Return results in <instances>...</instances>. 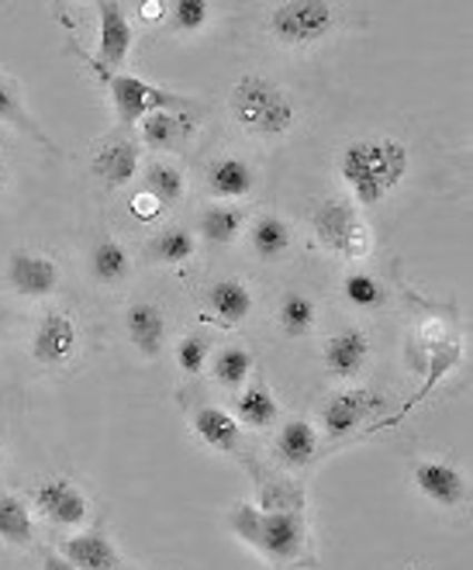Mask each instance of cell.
I'll use <instances>...</instances> for the list:
<instances>
[{"instance_id":"obj_29","label":"cell","mask_w":473,"mask_h":570,"mask_svg":"<svg viewBox=\"0 0 473 570\" xmlns=\"http://www.w3.org/2000/svg\"><path fill=\"white\" fill-rule=\"evenodd\" d=\"M194 253H197V239L187 228H162L149 243V259L162 266H184L187 259H194Z\"/></svg>"},{"instance_id":"obj_27","label":"cell","mask_w":473,"mask_h":570,"mask_svg":"<svg viewBox=\"0 0 473 570\" xmlns=\"http://www.w3.org/2000/svg\"><path fill=\"white\" fill-rule=\"evenodd\" d=\"M131 271V256L121 243L115 239H100L90 253V274L97 284H105V287H115L128 277Z\"/></svg>"},{"instance_id":"obj_15","label":"cell","mask_w":473,"mask_h":570,"mask_svg":"<svg viewBox=\"0 0 473 570\" xmlns=\"http://www.w3.org/2000/svg\"><path fill=\"white\" fill-rule=\"evenodd\" d=\"M194 128H197V111H156L139 125L142 142L156 153L184 149L194 136Z\"/></svg>"},{"instance_id":"obj_36","label":"cell","mask_w":473,"mask_h":570,"mask_svg":"<svg viewBox=\"0 0 473 570\" xmlns=\"http://www.w3.org/2000/svg\"><path fill=\"white\" fill-rule=\"evenodd\" d=\"M128 208H131V215L139 218V222H152L156 215H159V200L152 197V194H146V190H139L131 200H128Z\"/></svg>"},{"instance_id":"obj_7","label":"cell","mask_w":473,"mask_h":570,"mask_svg":"<svg viewBox=\"0 0 473 570\" xmlns=\"http://www.w3.org/2000/svg\"><path fill=\"white\" fill-rule=\"evenodd\" d=\"M249 547L277 567L297 563L304 553V512H263Z\"/></svg>"},{"instance_id":"obj_25","label":"cell","mask_w":473,"mask_h":570,"mask_svg":"<svg viewBox=\"0 0 473 570\" xmlns=\"http://www.w3.org/2000/svg\"><path fill=\"white\" fill-rule=\"evenodd\" d=\"M277 415H280V405L266 384H249L239 394V401H235V422H243L249 429H269L277 422Z\"/></svg>"},{"instance_id":"obj_11","label":"cell","mask_w":473,"mask_h":570,"mask_svg":"<svg viewBox=\"0 0 473 570\" xmlns=\"http://www.w3.org/2000/svg\"><path fill=\"white\" fill-rule=\"evenodd\" d=\"M8 284L14 294L31 297V301H42L49 294H56L59 287V266L52 256L42 253H14L8 259Z\"/></svg>"},{"instance_id":"obj_5","label":"cell","mask_w":473,"mask_h":570,"mask_svg":"<svg viewBox=\"0 0 473 570\" xmlns=\"http://www.w3.org/2000/svg\"><path fill=\"white\" fill-rule=\"evenodd\" d=\"M108 94H111V105H115V118L125 128L142 125L156 111H197V105L190 97L162 90V87L146 83V80L131 77V73H115L108 80Z\"/></svg>"},{"instance_id":"obj_33","label":"cell","mask_w":473,"mask_h":570,"mask_svg":"<svg viewBox=\"0 0 473 570\" xmlns=\"http://www.w3.org/2000/svg\"><path fill=\"white\" fill-rule=\"evenodd\" d=\"M166 14H170L177 31H184V36H197V31H205L211 21V4H205V0H177Z\"/></svg>"},{"instance_id":"obj_4","label":"cell","mask_w":473,"mask_h":570,"mask_svg":"<svg viewBox=\"0 0 473 570\" xmlns=\"http://www.w3.org/2000/svg\"><path fill=\"white\" fill-rule=\"evenodd\" d=\"M315 236L318 243L346 259H363L374 249V232L363 222V215L356 212V205L343 197H325L322 205L315 208Z\"/></svg>"},{"instance_id":"obj_13","label":"cell","mask_w":473,"mask_h":570,"mask_svg":"<svg viewBox=\"0 0 473 570\" xmlns=\"http://www.w3.org/2000/svg\"><path fill=\"white\" fill-rule=\"evenodd\" d=\"M415 488L422 498H428L432 505L438 509H456L460 501L466 498V481L463 474L456 471L453 463L446 460H422L415 463Z\"/></svg>"},{"instance_id":"obj_9","label":"cell","mask_w":473,"mask_h":570,"mask_svg":"<svg viewBox=\"0 0 473 570\" xmlns=\"http://www.w3.org/2000/svg\"><path fill=\"white\" fill-rule=\"evenodd\" d=\"M80 350V332L73 315L66 312H46L31 335V356L42 366H66Z\"/></svg>"},{"instance_id":"obj_34","label":"cell","mask_w":473,"mask_h":570,"mask_svg":"<svg viewBox=\"0 0 473 570\" xmlns=\"http://www.w3.org/2000/svg\"><path fill=\"white\" fill-rule=\"evenodd\" d=\"M208 356H211V340H208V335L190 332V335H184V340L177 343V363H180V371L187 377H197L200 371H205Z\"/></svg>"},{"instance_id":"obj_39","label":"cell","mask_w":473,"mask_h":570,"mask_svg":"<svg viewBox=\"0 0 473 570\" xmlns=\"http://www.w3.org/2000/svg\"><path fill=\"white\" fill-rule=\"evenodd\" d=\"M8 180H11V170H8V163H4V156H0V190L8 187Z\"/></svg>"},{"instance_id":"obj_35","label":"cell","mask_w":473,"mask_h":570,"mask_svg":"<svg viewBox=\"0 0 473 570\" xmlns=\"http://www.w3.org/2000/svg\"><path fill=\"white\" fill-rule=\"evenodd\" d=\"M259 512H300L304 509V494L297 491V484H284V481H269L259 494Z\"/></svg>"},{"instance_id":"obj_14","label":"cell","mask_w":473,"mask_h":570,"mask_svg":"<svg viewBox=\"0 0 473 570\" xmlns=\"http://www.w3.org/2000/svg\"><path fill=\"white\" fill-rule=\"evenodd\" d=\"M125 332L128 343L139 350V356L156 360L166 346V315L152 301H135L125 308Z\"/></svg>"},{"instance_id":"obj_21","label":"cell","mask_w":473,"mask_h":570,"mask_svg":"<svg viewBox=\"0 0 473 570\" xmlns=\"http://www.w3.org/2000/svg\"><path fill=\"white\" fill-rule=\"evenodd\" d=\"M274 450H277V460L284 466H304L318 453V432H315L312 422L294 419L277 432V446Z\"/></svg>"},{"instance_id":"obj_19","label":"cell","mask_w":473,"mask_h":570,"mask_svg":"<svg viewBox=\"0 0 473 570\" xmlns=\"http://www.w3.org/2000/svg\"><path fill=\"white\" fill-rule=\"evenodd\" d=\"M208 308H211V318L218 325L231 328V325H239V322L249 318V312H253V291L243 281H235V277L215 281L208 287Z\"/></svg>"},{"instance_id":"obj_28","label":"cell","mask_w":473,"mask_h":570,"mask_svg":"<svg viewBox=\"0 0 473 570\" xmlns=\"http://www.w3.org/2000/svg\"><path fill=\"white\" fill-rule=\"evenodd\" d=\"M142 180H146V194H152L159 205H177V200L187 194V177H184V170L180 166H174V163H166V159H159V163H149L146 166V174H142Z\"/></svg>"},{"instance_id":"obj_30","label":"cell","mask_w":473,"mask_h":570,"mask_svg":"<svg viewBox=\"0 0 473 570\" xmlns=\"http://www.w3.org/2000/svg\"><path fill=\"white\" fill-rule=\"evenodd\" d=\"M280 328L290 335V340H300V335H312L318 325V305L308 294H287L280 301V312H277Z\"/></svg>"},{"instance_id":"obj_2","label":"cell","mask_w":473,"mask_h":570,"mask_svg":"<svg viewBox=\"0 0 473 570\" xmlns=\"http://www.w3.org/2000/svg\"><path fill=\"white\" fill-rule=\"evenodd\" d=\"M231 121L256 139H280L297 121L294 97L263 73H246L228 94Z\"/></svg>"},{"instance_id":"obj_31","label":"cell","mask_w":473,"mask_h":570,"mask_svg":"<svg viewBox=\"0 0 473 570\" xmlns=\"http://www.w3.org/2000/svg\"><path fill=\"white\" fill-rule=\"evenodd\" d=\"M249 374H253V353L243 346H225L211 360V377L221 387H239Z\"/></svg>"},{"instance_id":"obj_23","label":"cell","mask_w":473,"mask_h":570,"mask_svg":"<svg viewBox=\"0 0 473 570\" xmlns=\"http://www.w3.org/2000/svg\"><path fill=\"white\" fill-rule=\"evenodd\" d=\"M246 228V208L231 205V200H221V205H211L200 218V236H205L211 246H231L243 236Z\"/></svg>"},{"instance_id":"obj_17","label":"cell","mask_w":473,"mask_h":570,"mask_svg":"<svg viewBox=\"0 0 473 570\" xmlns=\"http://www.w3.org/2000/svg\"><path fill=\"white\" fill-rule=\"evenodd\" d=\"M90 170L108 187H125L135 174H139V146L131 139H111L93 153Z\"/></svg>"},{"instance_id":"obj_12","label":"cell","mask_w":473,"mask_h":570,"mask_svg":"<svg viewBox=\"0 0 473 570\" xmlns=\"http://www.w3.org/2000/svg\"><path fill=\"white\" fill-rule=\"evenodd\" d=\"M369 353H374V343H369V335L359 332V328H346V332H335L332 340L325 343L322 363H325L328 377L349 381V377H359L366 371Z\"/></svg>"},{"instance_id":"obj_6","label":"cell","mask_w":473,"mask_h":570,"mask_svg":"<svg viewBox=\"0 0 473 570\" xmlns=\"http://www.w3.org/2000/svg\"><path fill=\"white\" fill-rule=\"evenodd\" d=\"M97 59H90L93 73L100 80H111L115 73H121V66L135 46V31L128 21V11L118 4V0H100L97 4Z\"/></svg>"},{"instance_id":"obj_32","label":"cell","mask_w":473,"mask_h":570,"mask_svg":"<svg viewBox=\"0 0 473 570\" xmlns=\"http://www.w3.org/2000/svg\"><path fill=\"white\" fill-rule=\"evenodd\" d=\"M343 297H346V305H353L356 312H374L387 301V291L377 277H369L366 271H353L343 281Z\"/></svg>"},{"instance_id":"obj_24","label":"cell","mask_w":473,"mask_h":570,"mask_svg":"<svg viewBox=\"0 0 473 570\" xmlns=\"http://www.w3.org/2000/svg\"><path fill=\"white\" fill-rule=\"evenodd\" d=\"M0 125H11V128L21 131V136H28L31 142H39L42 149L56 153V142L46 136V128L28 115V108L21 105V97H18V90L4 77H0Z\"/></svg>"},{"instance_id":"obj_3","label":"cell","mask_w":473,"mask_h":570,"mask_svg":"<svg viewBox=\"0 0 473 570\" xmlns=\"http://www.w3.org/2000/svg\"><path fill=\"white\" fill-rule=\"evenodd\" d=\"M335 24H339V11L328 0H284L269 11V36L287 49H312L325 42Z\"/></svg>"},{"instance_id":"obj_26","label":"cell","mask_w":473,"mask_h":570,"mask_svg":"<svg viewBox=\"0 0 473 570\" xmlns=\"http://www.w3.org/2000/svg\"><path fill=\"white\" fill-rule=\"evenodd\" d=\"M36 540V519L18 494H0V543L31 547Z\"/></svg>"},{"instance_id":"obj_38","label":"cell","mask_w":473,"mask_h":570,"mask_svg":"<svg viewBox=\"0 0 473 570\" xmlns=\"http://www.w3.org/2000/svg\"><path fill=\"white\" fill-rule=\"evenodd\" d=\"M42 570H77V567H73L70 560H66L62 553H52V550H49L46 560H42Z\"/></svg>"},{"instance_id":"obj_37","label":"cell","mask_w":473,"mask_h":570,"mask_svg":"<svg viewBox=\"0 0 473 570\" xmlns=\"http://www.w3.org/2000/svg\"><path fill=\"white\" fill-rule=\"evenodd\" d=\"M166 11H170V4H162V0H146V4H139V14L146 24H159Z\"/></svg>"},{"instance_id":"obj_18","label":"cell","mask_w":473,"mask_h":570,"mask_svg":"<svg viewBox=\"0 0 473 570\" xmlns=\"http://www.w3.org/2000/svg\"><path fill=\"white\" fill-rule=\"evenodd\" d=\"M62 557L77 570H121V557L105 532H77L62 543Z\"/></svg>"},{"instance_id":"obj_10","label":"cell","mask_w":473,"mask_h":570,"mask_svg":"<svg viewBox=\"0 0 473 570\" xmlns=\"http://www.w3.org/2000/svg\"><path fill=\"white\" fill-rule=\"evenodd\" d=\"M387 401L374 391H363V387H349L343 394H335L328 405L322 409V432L339 440V435H349L353 429H359L366 419H374Z\"/></svg>"},{"instance_id":"obj_16","label":"cell","mask_w":473,"mask_h":570,"mask_svg":"<svg viewBox=\"0 0 473 570\" xmlns=\"http://www.w3.org/2000/svg\"><path fill=\"white\" fill-rule=\"evenodd\" d=\"M205 180H208V190L218 200H231V205H235V200L246 197L256 187V170L243 156H218V159L208 163Z\"/></svg>"},{"instance_id":"obj_22","label":"cell","mask_w":473,"mask_h":570,"mask_svg":"<svg viewBox=\"0 0 473 570\" xmlns=\"http://www.w3.org/2000/svg\"><path fill=\"white\" fill-rule=\"evenodd\" d=\"M194 432L205 440L211 450L218 453H235L239 450V440H243V432H239V422H235V415L221 412V409H200L194 415Z\"/></svg>"},{"instance_id":"obj_20","label":"cell","mask_w":473,"mask_h":570,"mask_svg":"<svg viewBox=\"0 0 473 570\" xmlns=\"http://www.w3.org/2000/svg\"><path fill=\"white\" fill-rule=\"evenodd\" d=\"M249 246H253V253H256L259 259L277 263V259L287 256L290 246H294V228H290L284 218H277V215H263V218H256L253 228H249Z\"/></svg>"},{"instance_id":"obj_1","label":"cell","mask_w":473,"mask_h":570,"mask_svg":"<svg viewBox=\"0 0 473 570\" xmlns=\"http://www.w3.org/2000/svg\"><path fill=\"white\" fill-rule=\"evenodd\" d=\"M412 153L397 139H353L339 149V180L359 208H374L408 177Z\"/></svg>"},{"instance_id":"obj_8","label":"cell","mask_w":473,"mask_h":570,"mask_svg":"<svg viewBox=\"0 0 473 570\" xmlns=\"http://www.w3.org/2000/svg\"><path fill=\"white\" fill-rule=\"evenodd\" d=\"M31 501H36V512L52 525H83L90 515L87 494L66 478H49V481L36 484Z\"/></svg>"}]
</instances>
